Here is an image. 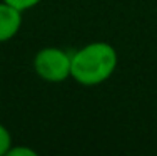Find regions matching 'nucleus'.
Returning a JSON list of instances; mask_svg holds the SVG:
<instances>
[{
    "label": "nucleus",
    "mask_w": 157,
    "mask_h": 156,
    "mask_svg": "<svg viewBox=\"0 0 157 156\" xmlns=\"http://www.w3.org/2000/svg\"><path fill=\"white\" fill-rule=\"evenodd\" d=\"M117 64V50L110 44L92 42L72 54L70 77L82 86H99L114 74Z\"/></svg>",
    "instance_id": "1"
},
{
    "label": "nucleus",
    "mask_w": 157,
    "mask_h": 156,
    "mask_svg": "<svg viewBox=\"0 0 157 156\" xmlns=\"http://www.w3.org/2000/svg\"><path fill=\"white\" fill-rule=\"evenodd\" d=\"M72 54L59 47H44L33 57V69L40 79L47 82H63L70 77Z\"/></svg>",
    "instance_id": "2"
},
{
    "label": "nucleus",
    "mask_w": 157,
    "mask_h": 156,
    "mask_svg": "<svg viewBox=\"0 0 157 156\" xmlns=\"http://www.w3.org/2000/svg\"><path fill=\"white\" fill-rule=\"evenodd\" d=\"M22 10L7 2H0V44L13 39L22 27Z\"/></svg>",
    "instance_id": "3"
},
{
    "label": "nucleus",
    "mask_w": 157,
    "mask_h": 156,
    "mask_svg": "<svg viewBox=\"0 0 157 156\" xmlns=\"http://www.w3.org/2000/svg\"><path fill=\"white\" fill-rule=\"evenodd\" d=\"M12 148V134L3 124H0V156H5Z\"/></svg>",
    "instance_id": "4"
},
{
    "label": "nucleus",
    "mask_w": 157,
    "mask_h": 156,
    "mask_svg": "<svg viewBox=\"0 0 157 156\" xmlns=\"http://www.w3.org/2000/svg\"><path fill=\"white\" fill-rule=\"evenodd\" d=\"M3 2L10 3L12 7H15V9L22 10V12H25V10H29V9H32V7L39 5L42 0H3Z\"/></svg>",
    "instance_id": "5"
},
{
    "label": "nucleus",
    "mask_w": 157,
    "mask_h": 156,
    "mask_svg": "<svg viewBox=\"0 0 157 156\" xmlns=\"http://www.w3.org/2000/svg\"><path fill=\"white\" fill-rule=\"evenodd\" d=\"M7 156H37V153L25 146H12L9 150V153H7Z\"/></svg>",
    "instance_id": "6"
}]
</instances>
